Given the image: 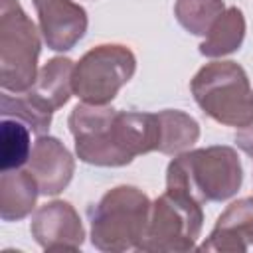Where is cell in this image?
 Returning a JSON list of instances; mask_svg holds the SVG:
<instances>
[{
  "label": "cell",
  "mask_w": 253,
  "mask_h": 253,
  "mask_svg": "<svg viewBox=\"0 0 253 253\" xmlns=\"http://www.w3.org/2000/svg\"><path fill=\"white\" fill-rule=\"evenodd\" d=\"M75 154L93 166H126L136 156L158 150L156 113L117 111L109 105L79 103L67 119Z\"/></svg>",
  "instance_id": "cell-1"
},
{
  "label": "cell",
  "mask_w": 253,
  "mask_h": 253,
  "mask_svg": "<svg viewBox=\"0 0 253 253\" xmlns=\"http://www.w3.org/2000/svg\"><path fill=\"white\" fill-rule=\"evenodd\" d=\"M243 182L239 154L231 146L215 144L176 154L166 168V188H176L202 206L233 198Z\"/></svg>",
  "instance_id": "cell-2"
},
{
  "label": "cell",
  "mask_w": 253,
  "mask_h": 253,
  "mask_svg": "<svg viewBox=\"0 0 253 253\" xmlns=\"http://www.w3.org/2000/svg\"><path fill=\"white\" fill-rule=\"evenodd\" d=\"M152 202L136 186H117L89 210L91 243L105 253L136 249L146 233Z\"/></svg>",
  "instance_id": "cell-3"
},
{
  "label": "cell",
  "mask_w": 253,
  "mask_h": 253,
  "mask_svg": "<svg viewBox=\"0 0 253 253\" xmlns=\"http://www.w3.org/2000/svg\"><path fill=\"white\" fill-rule=\"evenodd\" d=\"M198 107L215 123L243 128L253 123V87L235 61H210L190 81Z\"/></svg>",
  "instance_id": "cell-4"
},
{
  "label": "cell",
  "mask_w": 253,
  "mask_h": 253,
  "mask_svg": "<svg viewBox=\"0 0 253 253\" xmlns=\"http://www.w3.org/2000/svg\"><path fill=\"white\" fill-rule=\"evenodd\" d=\"M42 51L40 30L18 0H0V87L10 93L28 91L38 77Z\"/></svg>",
  "instance_id": "cell-5"
},
{
  "label": "cell",
  "mask_w": 253,
  "mask_h": 253,
  "mask_svg": "<svg viewBox=\"0 0 253 253\" xmlns=\"http://www.w3.org/2000/svg\"><path fill=\"white\" fill-rule=\"evenodd\" d=\"M204 227L202 204L190 194L166 188L150 208L146 233L138 251L146 253H186L196 247Z\"/></svg>",
  "instance_id": "cell-6"
},
{
  "label": "cell",
  "mask_w": 253,
  "mask_h": 253,
  "mask_svg": "<svg viewBox=\"0 0 253 253\" xmlns=\"http://www.w3.org/2000/svg\"><path fill=\"white\" fill-rule=\"evenodd\" d=\"M136 71V57L123 43H101L85 51L73 69V95L83 103L109 105Z\"/></svg>",
  "instance_id": "cell-7"
},
{
  "label": "cell",
  "mask_w": 253,
  "mask_h": 253,
  "mask_svg": "<svg viewBox=\"0 0 253 253\" xmlns=\"http://www.w3.org/2000/svg\"><path fill=\"white\" fill-rule=\"evenodd\" d=\"M32 237L45 251H79L85 241V227L77 210L65 200L40 206L30 223Z\"/></svg>",
  "instance_id": "cell-8"
},
{
  "label": "cell",
  "mask_w": 253,
  "mask_h": 253,
  "mask_svg": "<svg viewBox=\"0 0 253 253\" xmlns=\"http://www.w3.org/2000/svg\"><path fill=\"white\" fill-rule=\"evenodd\" d=\"M43 42L53 51H69L87 32V12L73 0H32Z\"/></svg>",
  "instance_id": "cell-9"
},
{
  "label": "cell",
  "mask_w": 253,
  "mask_h": 253,
  "mask_svg": "<svg viewBox=\"0 0 253 253\" xmlns=\"http://www.w3.org/2000/svg\"><path fill=\"white\" fill-rule=\"evenodd\" d=\"M28 170L34 176L40 194L57 196L69 186L75 172V160L59 138L42 134L34 142Z\"/></svg>",
  "instance_id": "cell-10"
},
{
  "label": "cell",
  "mask_w": 253,
  "mask_h": 253,
  "mask_svg": "<svg viewBox=\"0 0 253 253\" xmlns=\"http://www.w3.org/2000/svg\"><path fill=\"white\" fill-rule=\"evenodd\" d=\"M253 245V198L231 202L217 217L200 251L245 253Z\"/></svg>",
  "instance_id": "cell-11"
},
{
  "label": "cell",
  "mask_w": 253,
  "mask_h": 253,
  "mask_svg": "<svg viewBox=\"0 0 253 253\" xmlns=\"http://www.w3.org/2000/svg\"><path fill=\"white\" fill-rule=\"evenodd\" d=\"M73 69L75 63L69 57H51L38 71L34 85L24 93L36 107L53 115L73 95Z\"/></svg>",
  "instance_id": "cell-12"
},
{
  "label": "cell",
  "mask_w": 253,
  "mask_h": 253,
  "mask_svg": "<svg viewBox=\"0 0 253 253\" xmlns=\"http://www.w3.org/2000/svg\"><path fill=\"white\" fill-rule=\"evenodd\" d=\"M40 188L26 168L4 170L0 174V217L2 221H20L36 208Z\"/></svg>",
  "instance_id": "cell-13"
},
{
  "label": "cell",
  "mask_w": 253,
  "mask_h": 253,
  "mask_svg": "<svg viewBox=\"0 0 253 253\" xmlns=\"http://www.w3.org/2000/svg\"><path fill=\"white\" fill-rule=\"evenodd\" d=\"M245 16L237 6L225 8L200 43V53L206 57H223L237 51L245 40Z\"/></svg>",
  "instance_id": "cell-14"
},
{
  "label": "cell",
  "mask_w": 253,
  "mask_h": 253,
  "mask_svg": "<svg viewBox=\"0 0 253 253\" xmlns=\"http://www.w3.org/2000/svg\"><path fill=\"white\" fill-rule=\"evenodd\" d=\"M160 126L158 152L162 154H180L190 150L200 138V125L194 117L178 109H164L156 113Z\"/></svg>",
  "instance_id": "cell-15"
},
{
  "label": "cell",
  "mask_w": 253,
  "mask_h": 253,
  "mask_svg": "<svg viewBox=\"0 0 253 253\" xmlns=\"http://www.w3.org/2000/svg\"><path fill=\"white\" fill-rule=\"evenodd\" d=\"M32 128L16 119L2 117L0 123V170H16L28 164L32 154Z\"/></svg>",
  "instance_id": "cell-16"
},
{
  "label": "cell",
  "mask_w": 253,
  "mask_h": 253,
  "mask_svg": "<svg viewBox=\"0 0 253 253\" xmlns=\"http://www.w3.org/2000/svg\"><path fill=\"white\" fill-rule=\"evenodd\" d=\"M223 10V0H176L174 4V16L178 24L190 34L204 38Z\"/></svg>",
  "instance_id": "cell-17"
},
{
  "label": "cell",
  "mask_w": 253,
  "mask_h": 253,
  "mask_svg": "<svg viewBox=\"0 0 253 253\" xmlns=\"http://www.w3.org/2000/svg\"><path fill=\"white\" fill-rule=\"evenodd\" d=\"M0 115L2 117H16L20 121H24L34 134L42 136L49 130L51 125V113L42 111L40 107H36L26 93H10V91H2L0 95Z\"/></svg>",
  "instance_id": "cell-18"
},
{
  "label": "cell",
  "mask_w": 253,
  "mask_h": 253,
  "mask_svg": "<svg viewBox=\"0 0 253 253\" xmlns=\"http://www.w3.org/2000/svg\"><path fill=\"white\" fill-rule=\"evenodd\" d=\"M235 144L253 160V123H249L247 126H243L235 132Z\"/></svg>",
  "instance_id": "cell-19"
}]
</instances>
